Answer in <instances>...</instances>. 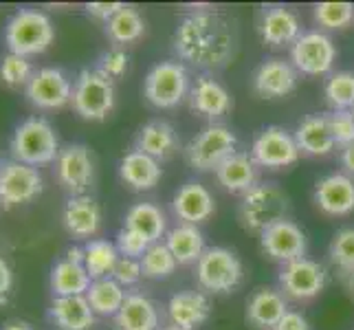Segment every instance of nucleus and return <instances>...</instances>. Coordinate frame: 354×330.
Returning <instances> with one entry per match:
<instances>
[{"instance_id":"31","label":"nucleus","mask_w":354,"mask_h":330,"mask_svg":"<svg viewBox=\"0 0 354 330\" xmlns=\"http://www.w3.org/2000/svg\"><path fill=\"white\" fill-rule=\"evenodd\" d=\"M165 244L172 251L178 264H196L201 255L207 251L205 236L196 225L178 223L165 234Z\"/></svg>"},{"instance_id":"20","label":"nucleus","mask_w":354,"mask_h":330,"mask_svg":"<svg viewBox=\"0 0 354 330\" xmlns=\"http://www.w3.org/2000/svg\"><path fill=\"white\" fill-rule=\"evenodd\" d=\"M174 216L185 225H201L205 220H209L216 214V201L214 194L207 190L198 181H187L185 185H180L174 194L172 201Z\"/></svg>"},{"instance_id":"42","label":"nucleus","mask_w":354,"mask_h":330,"mask_svg":"<svg viewBox=\"0 0 354 330\" xmlns=\"http://www.w3.org/2000/svg\"><path fill=\"white\" fill-rule=\"evenodd\" d=\"M115 247L119 251L121 258H132V260H141L143 258V253L148 251L150 247V242L145 240L143 236H139L137 231H132V229H121L119 234H117V242H115Z\"/></svg>"},{"instance_id":"22","label":"nucleus","mask_w":354,"mask_h":330,"mask_svg":"<svg viewBox=\"0 0 354 330\" xmlns=\"http://www.w3.org/2000/svg\"><path fill=\"white\" fill-rule=\"evenodd\" d=\"M212 304L203 291H178L167 302L169 324L183 330H196L209 320Z\"/></svg>"},{"instance_id":"24","label":"nucleus","mask_w":354,"mask_h":330,"mask_svg":"<svg viewBox=\"0 0 354 330\" xmlns=\"http://www.w3.org/2000/svg\"><path fill=\"white\" fill-rule=\"evenodd\" d=\"M292 137L297 141L299 152L306 156H328L337 148L330 126H328V117L319 113L301 119Z\"/></svg>"},{"instance_id":"47","label":"nucleus","mask_w":354,"mask_h":330,"mask_svg":"<svg viewBox=\"0 0 354 330\" xmlns=\"http://www.w3.org/2000/svg\"><path fill=\"white\" fill-rule=\"evenodd\" d=\"M11 286H14V273H11L9 264L0 258V297H5Z\"/></svg>"},{"instance_id":"4","label":"nucleus","mask_w":354,"mask_h":330,"mask_svg":"<svg viewBox=\"0 0 354 330\" xmlns=\"http://www.w3.org/2000/svg\"><path fill=\"white\" fill-rule=\"evenodd\" d=\"M288 196L275 183H258L247 194H242L240 201V223L244 229L262 234L266 227H271L277 220L288 214Z\"/></svg>"},{"instance_id":"32","label":"nucleus","mask_w":354,"mask_h":330,"mask_svg":"<svg viewBox=\"0 0 354 330\" xmlns=\"http://www.w3.org/2000/svg\"><path fill=\"white\" fill-rule=\"evenodd\" d=\"M93 279L86 271V266L71 260H59L51 268V291L55 297L68 295H86Z\"/></svg>"},{"instance_id":"13","label":"nucleus","mask_w":354,"mask_h":330,"mask_svg":"<svg viewBox=\"0 0 354 330\" xmlns=\"http://www.w3.org/2000/svg\"><path fill=\"white\" fill-rule=\"evenodd\" d=\"M260 247L266 258L286 264L292 260L306 258L308 240L297 223H292L290 218H282L262 231Z\"/></svg>"},{"instance_id":"10","label":"nucleus","mask_w":354,"mask_h":330,"mask_svg":"<svg viewBox=\"0 0 354 330\" xmlns=\"http://www.w3.org/2000/svg\"><path fill=\"white\" fill-rule=\"evenodd\" d=\"M299 148L297 141L292 137V132L279 128V126H268L258 132V137L251 143V158L258 167L266 169H286L299 161Z\"/></svg>"},{"instance_id":"18","label":"nucleus","mask_w":354,"mask_h":330,"mask_svg":"<svg viewBox=\"0 0 354 330\" xmlns=\"http://www.w3.org/2000/svg\"><path fill=\"white\" fill-rule=\"evenodd\" d=\"M258 33L266 46L282 48L295 44L304 31H301V20L295 11L282 5H275V7H266L260 14Z\"/></svg>"},{"instance_id":"12","label":"nucleus","mask_w":354,"mask_h":330,"mask_svg":"<svg viewBox=\"0 0 354 330\" xmlns=\"http://www.w3.org/2000/svg\"><path fill=\"white\" fill-rule=\"evenodd\" d=\"M42 176L38 167L24 165L20 161H0V205L16 207L31 203L42 194Z\"/></svg>"},{"instance_id":"8","label":"nucleus","mask_w":354,"mask_h":330,"mask_svg":"<svg viewBox=\"0 0 354 330\" xmlns=\"http://www.w3.org/2000/svg\"><path fill=\"white\" fill-rule=\"evenodd\" d=\"M244 277L238 255L227 247H209L196 262V279L203 291L223 295L236 291Z\"/></svg>"},{"instance_id":"41","label":"nucleus","mask_w":354,"mask_h":330,"mask_svg":"<svg viewBox=\"0 0 354 330\" xmlns=\"http://www.w3.org/2000/svg\"><path fill=\"white\" fill-rule=\"evenodd\" d=\"M328 126L335 137V143L339 148H346L348 143L354 141V115L352 110H333L328 113Z\"/></svg>"},{"instance_id":"6","label":"nucleus","mask_w":354,"mask_h":330,"mask_svg":"<svg viewBox=\"0 0 354 330\" xmlns=\"http://www.w3.org/2000/svg\"><path fill=\"white\" fill-rule=\"evenodd\" d=\"M238 152V139L225 124H209L194 137L187 148L185 158L196 172H216L225 158Z\"/></svg>"},{"instance_id":"7","label":"nucleus","mask_w":354,"mask_h":330,"mask_svg":"<svg viewBox=\"0 0 354 330\" xmlns=\"http://www.w3.org/2000/svg\"><path fill=\"white\" fill-rule=\"evenodd\" d=\"M192 89L189 73L180 62H158L150 68L143 82V95L154 108L169 110L187 100Z\"/></svg>"},{"instance_id":"23","label":"nucleus","mask_w":354,"mask_h":330,"mask_svg":"<svg viewBox=\"0 0 354 330\" xmlns=\"http://www.w3.org/2000/svg\"><path fill=\"white\" fill-rule=\"evenodd\" d=\"M286 313L288 302L284 293L271 286L258 288L247 302V322L260 330H273Z\"/></svg>"},{"instance_id":"27","label":"nucleus","mask_w":354,"mask_h":330,"mask_svg":"<svg viewBox=\"0 0 354 330\" xmlns=\"http://www.w3.org/2000/svg\"><path fill=\"white\" fill-rule=\"evenodd\" d=\"M64 227L75 238H93L102 227V212L91 196H71L62 212Z\"/></svg>"},{"instance_id":"28","label":"nucleus","mask_w":354,"mask_h":330,"mask_svg":"<svg viewBox=\"0 0 354 330\" xmlns=\"http://www.w3.org/2000/svg\"><path fill=\"white\" fill-rule=\"evenodd\" d=\"M95 313L86 295L53 297L48 309V320L59 330H91L95 326Z\"/></svg>"},{"instance_id":"29","label":"nucleus","mask_w":354,"mask_h":330,"mask_svg":"<svg viewBox=\"0 0 354 330\" xmlns=\"http://www.w3.org/2000/svg\"><path fill=\"white\" fill-rule=\"evenodd\" d=\"M158 309L156 304L141 295L130 293L121 311L115 315V330H158Z\"/></svg>"},{"instance_id":"17","label":"nucleus","mask_w":354,"mask_h":330,"mask_svg":"<svg viewBox=\"0 0 354 330\" xmlns=\"http://www.w3.org/2000/svg\"><path fill=\"white\" fill-rule=\"evenodd\" d=\"M299 73L290 64V59L284 57H268L255 68L251 86L253 93L262 100H277L286 97L297 89Z\"/></svg>"},{"instance_id":"50","label":"nucleus","mask_w":354,"mask_h":330,"mask_svg":"<svg viewBox=\"0 0 354 330\" xmlns=\"http://www.w3.org/2000/svg\"><path fill=\"white\" fill-rule=\"evenodd\" d=\"M0 330H33V326L29 322H20V320H14V322H9L5 324Z\"/></svg>"},{"instance_id":"38","label":"nucleus","mask_w":354,"mask_h":330,"mask_svg":"<svg viewBox=\"0 0 354 330\" xmlns=\"http://www.w3.org/2000/svg\"><path fill=\"white\" fill-rule=\"evenodd\" d=\"M324 97L333 110H352L354 108V73L337 71L326 80Z\"/></svg>"},{"instance_id":"19","label":"nucleus","mask_w":354,"mask_h":330,"mask_svg":"<svg viewBox=\"0 0 354 330\" xmlns=\"http://www.w3.org/2000/svg\"><path fill=\"white\" fill-rule=\"evenodd\" d=\"M187 102L194 113L205 119H212V124H216V119L229 115L231 108H234V97H231V93L221 82L209 75L196 77V82H194L189 89Z\"/></svg>"},{"instance_id":"25","label":"nucleus","mask_w":354,"mask_h":330,"mask_svg":"<svg viewBox=\"0 0 354 330\" xmlns=\"http://www.w3.org/2000/svg\"><path fill=\"white\" fill-rule=\"evenodd\" d=\"M119 176L134 192H148L158 185L163 176V167L156 158L132 150L119 161Z\"/></svg>"},{"instance_id":"3","label":"nucleus","mask_w":354,"mask_h":330,"mask_svg":"<svg viewBox=\"0 0 354 330\" xmlns=\"http://www.w3.org/2000/svg\"><path fill=\"white\" fill-rule=\"evenodd\" d=\"M55 40L53 22L38 9H18L5 24V44L14 55H40Z\"/></svg>"},{"instance_id":"34","label":"nucleus","mask_w":354,"mask_h":330,"mask_svg":"<svg viewBox=\"0 0 354 330\" xmlns=\"http://www.w3.org/2000/svg\"><path fill=\"white\" fill-rule=\"evenodd\" d=\"M119 258L121 255L117 247L108 240H88L84 247V266H86L91 279L111 277Z\"/></svg>"},{"instance_id":"35","label":"nucleus","mask_w":354,"mask_h":330,"mask_svg":"<svg viewBox=\"0 0 354 330\" xmlns=\"http://www.w3.org/2000/svg\"><path fill=\"white\" fill-rule=\"evenodd\" d=\"M106 33L115 44H132L143 38L145 20L139 14V9L126 5L117 16L106 22Z\"/></svg>"},{"instance_id":"49","label":"nucleus","mask_w":354,"mask_h":330,"mask_svg":"<svg viewBox=\"0 0 354 330\" xmlns=\"http://www.w3.org/2000/svg\"><path fill=\"white\" fill-rule=\"evenodd\" d=\"M339 282L344 286L346 295L354 302V266L346 268V271H339Z\"/></svg>"},{"instance_id":"26","label":"nucleus","mask_w":354,"mask_h":330,"mask_svg":"<svg viewBox=\"0 0 354 330\" xmlns=\"http://www.w3.org/2000/svg\"><path fill=\"white\" fill-rule=\"evenodd\" d=\"M214 174L218 185L231 194H247L251 187L258 185V165H255L249 152L231 154Z\"/></svg>"},{"instance_id":"45","label":"nucleus","mask_w":354,"mask_h":330,"mask_svg":"<svg viewBox=\"0 0 354 330\" xmlns=\"http://www.w3.org/2000/svg\"><path fill=\"white\" fill-rule=\"evenodd\" d=\"M124 7H126L124 3H88L86 11H88V16H93L95 20L108 22L113 16H117Z\"/></svg>"},{"instance_id":"11","label":"nucleus","mask_w":354,"mask_h":330,"mask_svg":"<svg viewBox=\"0 0 354 330\" xmlns=\"http://www.w3.org/2000/svg\"><path fill=\"white\" fill-rule=\"evenodd\" d=\"M326 282L328 273L324 264L310 258L286 262L282 264V271H279V291L284 293L286 300L310 302L317 295H322Z\"/></svg>"},{"instance_id":"21","label":"nucleus","mask_w":354,"mask_h":330,"mask_svg":"<svg viewBox=\"0 0 354 330\" xmlns=\"http://www.w3.org/2000/svg\"><path fill=\"white\" fill-rule=\"evenodd\" d=\"M134 150L156 158L158 163L167 161L180 150L178 132L172 124H167L163 119L148 121V124L139 128L137 137H134Z\"/></svg>"},{"instance_id":"37","label":"nucleus","mask_w":354,"mask_h":330,"mask_svg":"<svg viewBox=\"0 0 354 330\" xmlns=\"http://www.w3.org/2000/svg\"><path fill=\"white\" fill-rule=\"evenodd\" d=\"M141 262V271L143 277L148 279H165L176 271V258L172 255V251L167 249L165 242H154L148 247V251L143 253Z\"/></svg>"},{"instance_id":"14","label":"nucleus","mask_w":354,"mask_h":330,"mask_svg":"<svg viewBox=\"0 0 354 330\" xmlns=\"http://www.w3.org/2000/svg\"><path fill=\"white\" fill-rule=\"evenodd\" d=\"M24 93H27V100L31 106L40 110H57L71 104L73 84L62 68L44 66L33 73Z\"/></svg>"},{"instance_id":"39","label":"nucleus","mask_w":354,"mask_h":330,"mask_svg":"<svg viewBox=\"0 0 354 330\" xmlns=\"http://www.w3.org/2000/svg\"><path fill=\"white\" fill-rule=\"evenodd\" d=\"M31 77H33V68L27 57L14 53L0 57V84H5L7 89H20V86L27 89Z\"/></svg>"},{"instance_id":"16","label":"nucleus","mask_w":354,"mask_h":330,"mask_svg":"<svg viewBox=\"0 0 354 330\" xmlns=\"http://www.w3.org/2000/svg\"><path fill=\"white\" fill-rule=\"evenodd\" d=\"M313 201L324 216H350L354 212V178L346 172H333L322 176L315 183Z\"/></svg>"},{"instance_id":"15","label":"nucleus","mask_w":354,"mask_h":330,"mask_svg":"<svg viewBox=\"0 0 354 330\" xmlns=\"http://www.w3.org/2000/svg\"><path fill=\"white\" fill-rule=\"evenodd\" d=\"M55 174L59 185L73 196H82L84 192L91 187L93 176H95V165L93 156L86 145L82 143H71L66 148L59 150L55 158Z\"/></svg>"},{"instance_id":"52","label":"nucleus","mask_w":354,"mask_h":330,"mask_svg":"<svg viewBox=\"0 0 354 330\" xmlns=\"http://www.w3.org/2000/svg\"><path fill=\"white\" fill-rule=\"evenodd\" d=\"M352 115H354V108H352Z\"/></svg>"},{"instance_id":"33","label":"nucleus","mask_w":354,"mask_h":330,"mask_svg":"<svg viewBox=\"0 0 354 330\" xmlns=\"http://www.w3.org/2000/svg\"><path fill=\"white\" fill-rule=\"evenodd\" d=\"M86 300L95 315L115 317L126 302V291L117 279L102 277V279H93V284L86 293Z\"/></svg>"},{"instance_id":"48","label":"nucleus","mask_w":354,"mask_h":330,"mask_svg":"<svg viewBox=\"0 0 354 330\" xmlns=\"http://www.w3.org/2000/svg\"><path fill=\"white\" fill-rule=\"evenodd\" d=\"M341 165H344L346 174L354 178V141L341 148Z\"/></svg>"},{"instance_id":"44","label":"nucleus","mask_w":354,"mask_h":330,"mask_svg":"<svg viewBox=\"0 0 354 330\" xmlns=\"http://www.w3.org/2000/svg\"><path fill=\"white\" fill-rule=\"evenodd\" d=\"M113 279H117V282L121 286H132L137 284L139 279L143 277V271H141V262L139 260H132V258H119L115 271L111 275Z\"/></svg>"},{"instance_id":"5","label":"nucleus","mask_w":354,"mask_h":330,"mask_svg":"<svg viewBox=\"0 0 354 330\" xmlns=\"http://www.w3.org/2000/svg\"><path fill=\"white\" fill-rule=\"evenodd\" d=\"M115 84L97 68H84L73 82V110L86 121H104L115 110Z\"/></svg>"},{"instance_id":"36","label":"nucleus","mask_w":354,"mask_h":330,"mask_svg":"<svg viewBox=\"0 0 354 330\" xmlns=\"http://www.w3.org/2000/svg\"><path fill=\"white\" fill-rule=\"evenodd\" d=\"M313 18L319 31H344L354 22L352 3H319L313 7Z\"/></svg>"},{"instance_id":"51","label":"nucleus","mask_w":354,"mask_h":330,"mask_svg":"<svg viewBox=\"0 0 354 330\" xmlns=\"http://www.w3.org/2000/svg\"><path fill=\"white\" fill-rule=\"evenodd\" d=\"M158 330H183V328H178V326H174V324H169V326H163V328H158Z\"/></svg>"},{"instance_id":"9","label":"nucleus","mask_w":354,"mask_h":330,"mask_svg":"<svg viewBox=\"0 0 354 330\" xmlns=\"http://www.w3.org/2000/svg\"><path fill=\"white\" fill-rule=\"evenodd\" d=\"M337 46L333 38L324 31H304L299 40L290 46V64L297 73L308 77L328 75L337 62Z\"/></svg>"},{"instance_id":"46","label":"nucleus","mask_w":354,"mask_h":330,"mask_svg":"<svg viewBox=\"0 0 354 330\" xmlns=\"http://www.w3.org/2000/svg\"><path fill=\"white\" fill-rule=\"evenodd\" d=\"M273 330H310V322L299 311H288Z\"/></svg>"},{"instance_id":"40","label":"nucleus","mask_w":354,"mask_h":330,"mask_svg":"<svg viewBox=\"0 0 354 330\" xmlns=\"http://www.w3.org/2000/svg\"><path fill=\"white\" fill-rule=\"evenodd\" d=\"M328 255L339 271L354 266V227H344L337 231L330 247H328Z\"/></svg>"},{"instance_id":"2","label":"nucleus","mask_w":354,"mask_h":330,"mask_svg":"<svg viewBox=\"0 0 354 330\" xmlns=\"http://www.w3.org/2000/svg\"><path fill=\"white\" fill-rule=\"evenodd\" d=\"M11 156L14 161L38 167L53 163L59 154V139L55 128L42 117H29L16 126L11 134Z\"/></svg>"},{"instance_id":"43","label":"nucleus","mask_w":354,"mask_h":330,"mask_svg":"<svg viewBox=\"0 0 354 330\" xmlns=\"http://www.w3.org/2000/svg\"><path fill=\"white\" fill-rule=\"evenodd\" d=\"M97 71H100L102 75H106L108 80L124 77L128 71V53L124 48H111V51L102 55L100 64H97Z\"/></svg>"},{"instance_id":"1","label":"nucleus","mask_w":354,"mask_h":330,"mask_svg":"<svg viewBox=\"0 0 354 330\" xmlns=\"http://www.w3.org/2000/svg\"><path fill=\"white\" fill-rule=\"evenodd\" d=\"M174 51L183 62L198 68H221L236 53V29L225 16L196 11L183 18L174 31Z\"/></svg>"},{"instance_id":"30","label":"nucleus","mask_w":354,"mask_h":330,"mask_svg":"<svg viewBox=\"0 0 354 330\" xmlns=\"http://www.w3.org/2000/svg\"><path fill=\"white\" fill-rule=\"evenodd\" d=\"M124 227L137 231L150 244L161 242L167 234V220L165 214L158 205L154 203H137L126 212Z\"/></svg>"}]
</instances>
